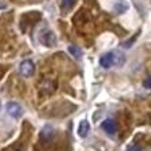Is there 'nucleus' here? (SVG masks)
<instances>
[{
    "mask_svg": "<svg viewBox=\"0 0 151 151\" xmlns=\"http://www.w3.org/2000/svg\"><path fill=\"white\" fill-rule=\"evenodd\" d=\"M34 63L32 60H23L21 64H19V72H21L22 76L29 78L34 74Z\"/></svg>",
    "mask_w": 151,
    "mask_h": 151,
    "instance_id": "obj_1",
    "label": "nucleus"
},
{
    "mask_svg": "<svg viewBox=\"0 0 151 151\" xmlns=\"http://www.w3.org/2000/svg\"><path fill=\"white\" fill-rule=\"evenodd\" d=\"M6 110H7L8 116H11L12 119H19L23 114V108L18 102H10V104H7Z\"/></svg>",
    "mask_w": 151,
    "mask_h": 151,
    "instance_id": "obj_2",
    "label": "nucleus"
},
{
    "mask_svg": "<svg viewBox=\"0 0 151 151\" xmlns=\"http://www.w3.org/2000/svg\"><path fill=\"white\" fill-rule=\"evenodd\" d=\"M40 41H41L42 45L52 48V46L56 45V35L53 32H44L40 35Z\"/></svg>",
    "mask_w": 151,
    "mask_h": 151,
    "instance_id": "obj_3",
    "label": "nucleus"
},
{
    "mask_svg": "<svg viewBox=\"0 0 151 151\" xmlns=\"http://www.w3.org/2000/svg\"><path fill=\"white\" fill-rule=\"evenodd\" d=\"M99 64L102 68H110L114 64V52H108L99 57Z\"/></svg>",
    "mask_w": 151,
    "mask_h": 151,
    "instance_id": "obj_4",
    "label": "nucleus"
},
{
    "mask_svg": "<svg viewBox=\"0 0 151 151\" xmlns=\"http://www.w3.org/2000/svg\"><path fill=\"white\" fill-rule=\"evenodd\" d=\"M101 127H102V129L109 135H114L117 131V124H116V121L112 119H106L105 121H102Z\"/></svg>",
    "mask_w": 151,
    "mask_h": 151,
    "instance_id": "obj_5",
    "label": "nucleus"
},
{
    "mask_svg": "<svg viewBox=\"0 0 151 151\" xmlns=\"http://www.w3.org/2000/svg\"><path fill=\"white\" fill-rule=\"evenodd\" d=\"M90 132V123L87 120H82L79 123V127H78V135L81 137H86Z\"/></svg>",
    "mask_w": 151,
    "mask_h": 151,
    "instance_id": "obj_6",
    "label": "nucleus"
},
{
    "mask_svg": "<svg viewBox=\"0 0 151 151\" xmlns=\"http://www.w3.org/2000/svg\"><path fill=\"white\" fill-rule=\"evenodd\" d=\"M113 8H114V11H116L117 14H124V12L128 11L129 4L127 3V0H117L116 3L113 4Z\"/></svg>",
    "mask_w": 151,
    "mask_h": 151,
    "instance_id": "obj_7",
    "label": "nucleus"
},
{
    "mask_svg": "<svg viewBox=\"0 0 151 151\" xmlns=\"http://www.w3.org/2000/svg\"><path fill=\"white\" fill-rule=\"evenodd\" d=\"M68 52L72 55V56L75 57V59H81L82 57V55H83V52H82V49L79 48V46H76V45H70L68 46Z\"/></svg>",
    "mask_w": 151,
    "mask_h": 151,
    "instance_id": "obj_8",
    "label": "nucleus"
},
{
    "mask_svg": "<svg viewBox=\"0 0 151 151\" xmlns=\"http://www.w3.org/2000/svg\"><path fill=\"white\" fill-rule=\"evenodd\" d=\"M76 0H61V7H63L64 11H68L74 7V4Z\"/></svg>",
    "mask_w": 151,
    "mask_h": 151,
    "instance_id": "obj_9",
    "label": "nucleus"
},
{
    "mask_svg": "<svg viewBox=\"0 0 151 151\" xmlns=\"http://www.w3.org/2000/svg\"><path fill=\"white\" fill-rule=\"evenodd\" d=\"M150 83H151V79H150V78H147V81L144 82V87H146V88H150Z\"/></svg>",
    "mask_w": 151,
    "mask_h": 151,
    "instance_id": "obj_10",
    "label": "nucleus"
},
{
    "mask_svg": "<svg viewBox=\"0 0 151 151\" xmlns=\"http://www.w3.org/2000/svg\"><path fill=\"white\" fill-rule=\"evenodd\" d=\"M0 109H1V104H0Z\"/></svg>",
    "mask_w": 151,
    "mask_h": 151,
    "instance_id": "obj_11",
    "label": "nucleus"
}]
</instances>
